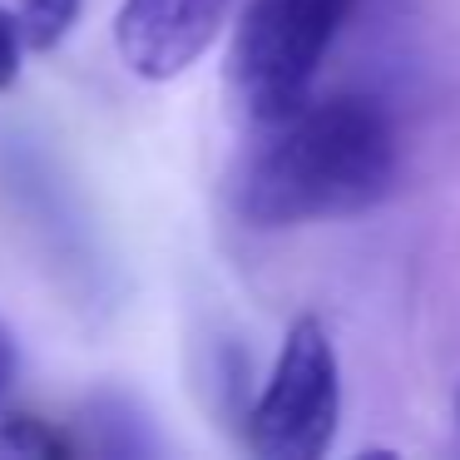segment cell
<instances>
[{"label":"cell","mask_w":460,"mask_h":460,"mask_svg":"<svg viewBox=\"0 0 460 460\" xmlns=\"http://www.w3.org/2000/svg\"><path fill=\"white\" fill-rule=\"evenodd\" d=\"M401 179V134L376 94L302 100L262 124L233 169L228 199L248 228L282 233L371 213Z\"/></svg>","instance_id":"cell-1"},{"label":"cell","mask_w":460,"mask_h":460,"mask_svg":"<svg viewBox=\"0 0 460 460\" xmlns=\"http://www.w3.org/2000/svg\"><path fill=\"white\" fill-rule=\"evenodd\" d=\"M357 5L361 0H243L228 45V90L252 129L312 100Z\"/></svg>","instance_id":"cell-2"},{"label":"cell","mask_w":460,"mask_h":460,"mask_svg":"<svg viewBox=\"0 0 460 460\" xmlns=\"http://www.w3.org/2000/svg\"><path fill=\"white\" fill-rule=\"evenodd\" d=\"M341 426V361L322 317L288 327L248 411V450L262 460H322Z\"/></svg>","instance_id":"cell-3"},{"label":"cell","mask_w":460,"mask_h":460,"mask_svg":"<svg viewBox=\"0 0 460 460\" xmlns=\"http://www.w3.org/2000/svg\"><path fill=\"white\" fill-rule=\"evenodd\" d=\"M233 11L238 0H119L114 50L129 75L169 84L213 50Z\"/></svg>","instance_id":"cell-4"},{"label":"cell","mask_w":460,"mask_h":460,"mask_svg":"<svg viewBox=\"0 0 460 460\" xmlns=\"http://www.w3.org/2000/svg\"><path fill=\"white\" fill-rule=\"evenodd\" d=\"M80 21V0H25L21 11V35L25 50H55Z\"/></svg>","instance_id":"cell-5"},{"label":"cell","mask_w":460,"mask_h":460,"mask_svg":"<svg viewBox=\"0 0 460 460\" xmlns=\"http://www.w3.org/2000/svg\"><path fill=\"white\" fill-rule=\"evenodd\" d=\"M0 450H15V456H70V440L55 436L40 416H0Z\"/></svg>","instance_id":"cell-6"},{"label":"cell","mask_w":460,"mask_h":460,"mask_svg":"<svg viewBox=\"0 0 460 460\" xmlns=\"http://www.w3.org/2000/svg\"><path fill=\"white\" fill-rule=\"evenodd\" d=\"M21 60H25V35H21V15L0 5V90H11L21 80Z\"/></svg>","instance_id":"cell-7"},{"label":"cell","mask_w":460,"mask_h":460,"mask_svg":"<svg viewBox=\"0 0 460 460\" xmlns=\"http://www.w3.org/2000/svg\"><path fill=\"white\" fill-rule=\"evenodd\" d=\"M15 371H21V347H15V332L0 322V411H5V396L15 386Z\"/></svg>","instance_id":"cell-8"},{"label":"cell","mask_w":460,"mask_h":460,"mask_svg":"<svg viewBox=\"0 0 460 460\" xmlns=\"http://www.w3.org/2000/svg\"><path fill=\"white\" fill-rule=\"evenodd\" d=\"M456 416H460V396H456Z\"/></svg>","instance_id":"cell-9"}]
</instances>
